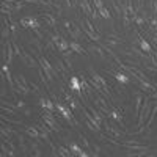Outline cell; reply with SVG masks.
I'll list each match as a JSON object with an SVG mask.
<instances>
[{
  "label": "cell",
  "instance_id": "6da1fadb",
  "mask_svg": "<svg viewBox=\"0 0 157 157\" xmlns=\"http://www.w3.org/2000/svg\"><path fill=\"white\" fill-rule=\"evenodd\" d=\"M55 109H57V112H58L69 124H77L75 118H74V110H72L69 105H64V104H61V102H57V104H55Z\"/></svg>",
  "mask_w": 157,
  "mask_h": 157
},
{
  "label": "cell",
  "instance_id": "e0dca14e",
  "mask_svg": "<svg viewBox=\"0 0 157 157\" xmlns=\"http://www.w3.org/2000/svg\"><path fill=\"white\" fill-rule=\"evenodd\" d=\"M63 96H64V101L68 102V105H69L72 110H80V109H82L80 102H78L75 98H72L71 94H68V93H64V91H63Z\"/></svg>",
  "mask_w": 157,
  "mask_h": 157
},
{
  "label": "cell",
  "instance_id": "9a60e30c",
  "mask_svg": "<svg viewBox=\"0 0 157 157\" xmlns=\"http://www.w3.org/2000/svg\"><path fill=\"white\" fill-rule=\"evenodd\" d=\"M69 149L72 151L74 155H78V157H86V155H90V152H86L85 148H80V146H78L77 143H74V141L69 143Z\"/></svg>",
  "mask_w": 157,
  "mask_h": 157
},
{
  "label": "cell",
  "instance_id": "ab89813d",
  "mask_svg": "<svg viewBox=\"0 0 157 157\" xmlns=\"http://www.w3.org/2000/svg\"><path fill=\"white\" fill-rule=\"evenodd\" d=\"M154 41H155V44H157V32H155V35H154Z\"/></svg>",
  "mask_w": 157,
  "mask_h": 157
},
{
  "label": "cell",
  "instance_id": "4fadbf2b",
  "mask_svg": "<svg viewBox=\"0 0 157 157\" xmlns=\"http://www.w3.org/2000/svg\"><path fill=\"white\" fill-rule=\"evenodd\" d=\"M82 112L85 113V118H86V120H88L91 124H93V126L96 127V130H98V132H101V124H102V123H101V121H99L98 118H96L93 113H91L90 110H86V109H82Z\"/></svg>",
  "mask_w": 157,
  "mask_h": 157
},
{
  "label": "cell",
  "instance_id": "ac0fdd59",
  "mask_svg": "<svg viewBox=\"0 0 157 157\" xmlns=\"http://www.w3.org/2000/svg\"><path fill=\"white\" fill-rule=\"evenodd\" d=\"M80 8H82V13H85V16L88 17H93L96 8H93L90 5V0H80Z\"/></svg>",
  "mask_w": 157,
  "mask_h": 157
},
{
  "label": "cell",
  "instance_id": "cb8c5ba5",
  "mask_svg": "<svg viewBox=\"0 0 157 157\" xmlns=\"http://www.w3.org/2000/svg\"><path fill=\"white\" fill-rule=\"evenodd\" d=\"M88 50H91V52H94V54L101 58V60H107V52L104 50L102 47H99V46H94V44H91L90 47H88Z\"/></svg>",
  "mask_w": 157,
  "mask_h": 157
},
{
  "label": "cell",
  "instance_id": "8d00e7d4",
  "mask_svg": "<svg viewBox=\"0 0 157 157\" xmlns=\"http://www.w3.org/2000/svg\"><path fill=\"white\" fill-rule=\"evenodd\" d=\"M93 2H94V6H96V10H99V8H102V6H104L102 0H93Z\"/></svg>",
  "mask_w": 157,
  "mask_h": 157
},
{
  "label": "cell",
  "instance_id": "3957f363",
  "mask_svg": "<svg viewBox=\"0 0 157 157\" xmlns=\"http://www.w3.org/2000/svg\"><path fill=\"white\" fill-rule=\"evenodd\" d=\"M152 110V104L148 98L143 99V104H141V109H140V113H138V127H143L145 121L149 118V113Z\"/></svg>",
  "mask_w": 157,
  "mask_h": 157
},
{
  "label": "cell",
  "instance_id": "5b68a950",
  "mask_svg": "<svg viewBox=\"0 0 157 157\" xmlns=\"http://www.w3.org/2000/svg\"><path fill=\"white\" fill-rule=\"evenodd\" d=\"M50 41L55 44L57 50H60L61 54H64L66 50H69V49H71V47H69V41H68L66 38L60 36L58 33H57V35H50Z\"/></svg>",
  "mask_w": 157,
  "mask_h": 157
},
{
  "label": "cell",
  "instance_id": "f1b7e54d",
  "mask_svg": "<svg viewBox=\"0 0 157 157\" xmlns=\"http://www.w3.org/2000/svg\"><path fill=\"white\" fill-rule=\"evenodd\" d=\"M143 99H145V96H143L141 93H138L135 96V113H134V116H138L140 109H141V104H143Z\"/></svg>",
  "mask_w": 157,
  "mask_h": 157
},
{
  "label": "cell",
  "instance_id": "9c48e42d",
  "mask_svg": "<svg viewBox=\"0 0 157 157\" xmlns=\"http://www.w3.org/2000/svg\"><path fill=\"white\" fill-rule=\"evenodd\" d=\"M38 61H39V66H41V69H43L44 72H50V74H54L55 77H58V71L47 61V58H44L43 55H39V57H38Z\"/></svg>",
  "mask_w": 157,
  "mask_h": 157
},
{
  "label": "cell",
  "instance_id": "836d02e7",
  "mask_svg": "<svg viewBox=\"0 0 157 157\" xmlns=\"http://www.w3.org/2000/svg\"><path fill=\"white\" fill-rule=\"evenodd\" d=\"M146 22H148V17H145V16H137L135 17V24L138 25V27H143Z\"/></svg>",
  "mask_w": 157,
  "mask_h": 157
},
{
  "label": "cell",
  "instance_id": "484cf974",
  "mask_svg": "<svg viewBox=\"0 0 157 157\" xmlns=\"http://www.w3.org/2000/svg\"><path fill=\"white\" fill-rule=\"evenodd\" d=\"M55 63H57V66H58V69H60V72L63 74V75H66V74H69V66L66 64V61L64 60H61V58H57L55 57Z\"/></svg>",
  "mask_w": 157,
  "mask_h": 157
},
{
  "label": "cell",
  "instance_id": "d6986e66",
  "mask_svg": "<svg viewBox=\"0 0 157 157\" xmlns=\"http://www.w3.org/2000/svg\"><path fill=\"white\" fill-rule=\"evenodd\" d=\"M2 71L5 72V77H6V80H8V86H10L11 90H16V83H14V78L11 77V71H10V64H8V63L3 64Z\"/></svg>",
  "mask_w": 157,
  "mask_h": 157
},
{
  "label": "cell",
  "instance_id": "2e32d148",
  "mask_svg": "<svg viewBox=\"0 0 157 157\" xmlns=\"http://www.w3.org/2000/svg\"><path fill=\"white\" fill-rule=\"evenodd\" d=\"M68 32L71 33V36H72L74 39H82V38H83L82 27H80V25H77V24H74V22H71V27L68 29Z\"/></svg>",
  "mask_w": 157,
  "mask_h": 157
},
{
  "label": "cell",
  "instance_id": "f35d334b",
  "mask_svg": "<svg viewBox=\"0 0 157 157\" xmlns=\"http://www.w3.org/2000/svg\"><path fill=\"white\" fill-rule=\"evenodd\" d=\"M151 99H154V101L157 102V90L154 91V93H151Z\"/></svg>",
  "mask_w": 157,
  "mask_h": 157
},
{
  "label": "cell",
  "instance_id": "7c38bea8",
  "mask_svg": "<svg viewBox=\"0 0 157 157\" xmlns=\"http://www.w3.org/2000/svg\"><path fill=\"white\" fill-rule=\"evenodd\" d=\"M68 86L74 93H82V83H80V77L77 75H71V78H68Z\"/></svg>",
  "mask_w": 157,
  "mask_h": 157
},
{
  "label": "cell",
  "instance_id": "30bf717a",
  "mask_svg": "<svg viewBox=\"0 0 157 157\" xmlns=\"http://www.w3.org/2000/svg\"><path fill=\"white\" fill-rule=\"evenodd\" d=\"M105 72L110 74V75H113V77H115V80H116V82H120L121 85H127V83L130 82V77H129L127 72H121V71L113 72V71H110V69H105Z\"/></svg>",
  "mask_w": 157,
  "mask_h": 157
},
{
  "label": "cell",
  "instance_id": "52a82bcc",
  "mask_svg": "<svg viewBox=\"0 0 157 157\" xmlns=\"http://www.w3.org/2000/svg\"><path fill=\"white\" fill-rule=\"evenodd\" d=\"M19 24H21V27H24V29H32V30L39 29V25H41V24L38 22L36 17H32V16H24V17H21Z\"/></svg>",
  "mask_w": 157,
  "mask_h": 157
},
{
  "label": "cell",
  "instance_id": "ffe728a7",
  "mask_svg": "<svg viewBox=\"0 0 157 157\" xmlns=\"http://www.w3.org/2000/svg\"><path fill=\"white\" fill-rule=\"evenodd\" d=\"M105 44H107L109 47H116V46L123 44V39H121L120 36H116V35H107V38H105Z\"/></svg>",
  "mask_w": 157,
  "mask_h": 157
},
{
  "label": "cell",
  "instance_id": "4dcf8cb0",
  "mask_svg": "<svg viewBox=\"0 0 157 157\" xmlns=\"http://www.w3.org/2000/svg\"><path fill=\"white\" fill-rule=\"evenodd\" d=\"M57 148H58V155H64V157H71V155H74L72 151L69 149V146L66 148V146H61V145H60V146H57Z\"/></svg>",
  "mask_w": 157,
  "mask_h": 157
},
{
  "label": "cell",
  "instance_id": "d4e9b609",
  "mask_svg": "<svg viewBox=\"0 0 157 157\" xmlns=\"http://www.w3.org/2000/svg\"><path fill=\"white\" fill-rule=\"evenodd\" d=\"M69 47L72 49L74 54H78V55H86V54H88V50H85L77 41H71V43H69Z\"/></svg>",
  "mask_w": 157,
  "mask_h": 157
},
{
  "label": "cell",
  "instance_id": "d6a6232c",
  "mask_svg": "<svg viewBox=\"0 0 157 157\" xmlns=\"http://www.w3.org/2000/svg\"><path fill=\"white\" fill-rule=\"evenodd\" d=\"M2 121H6V123H11V124H17V126H22L24 124L21 120H13V118H10V115L8 116L2 115Z\"/></svg>",
  "mask_w": 157,
  "mask_h": 157
},
{
  "label": "cell",
  "instance_id": "7a4b0ae2",
  "mask_svg": "<svg viewBox=\"0 0 157 157\" xmlns=\"http://www.w3.org/2000/svg\"><path fill=\"white\" fill-rule=\"evenodd\" d=\"M102 126H104V129L107 130V134H109L110 137H113V138H124V137H126V132H124V130H121L120 126H116L115 123L107 121V118L104 120Z\"/></svg>",
  "mask_w": 157,
  "mask_h": 157
},
{
  "label": "cell",
  "instance_id": "4316f807",
  "mask_svg": "<svg viewBox=\"0 0 157 157\" xmlns=\"http://www.w3.org/2000/svg\"><path fill=\"white\" fill-rule=\"evenodd\" d=\"M14 46H13V43L10 41H6V63L8 64H11V61H13V57H14Z\"/></svg>",
  "mask_w": 157,
  "mask_h": 157
},
{
  "label": "cell",
  "instance_id": "5bb4252c",
  "mask_svg": "<svg viewBox=\"0 0 157 157\" xmlns=\"http://www.w3.org/2000/svg\"><path fill=\"white\" fill-rule=\"evenodd\" d=\"M113 121H116L118 124H120V127L121 129H126V126H124V121H123V113H121V110L120 109H113V110H110V115H109Z\"/></svg>",
  "mask_w": 157,
  "mask_h": 157
},
{
  "label": "cell",
  "instance_id": "7402d4cb",
  "mask_svg": "<svg viewBox=\"0 0 157 157\" xmlns=\"http://www.w3.org/2000/svg\"><path fill=\"white\" fill-rule=\"evenodd\" d=\"M41 19L46 21V24L49 25L50 29H55V24H57V16H54L52 13H41Z\"/></svg>",
  "mask_w": 157,
  "mask_h": 157
},
{
  "label": "cell",
  "instance_id": "d590c367",
  "mask_svg": "<svg viewBox=\"0 0 157 157\" xmlns=\"http://www.w3.org/2000/svg\"><path fill=\"white\" fill-rule=\"evenodd\" d=\"M16 107H17V110H19V112H22L25 107H27V104H25L24 101H19V99H16Z\"/></svg>",
  "mask_w": 157,
  "mask_h": 157
},
{
  "label": "cell",
  "instance_id": "74e56055",
  "mask_svg": "<svg viewBox=\"0 0 157 157\" xmlns=\"http://www.w3.org/2000/svg\"><path fill=\"white\" fill-rule=\"evenodd\" d=\"M22 113H24V115H25V116H29V118H30V116H32V110H30V109H29V107H25V109H24V110H22Z\"/></svg>",
  "mask_w": 157,
  "mask_h": 157
},
{
  "label": "cell",
  "instance_id": "1f68e13d",
  "mask_svg": "<svg viewBox=\"0 0 157 157\" xmlns=\"http://www.w3.org/2000/svg\"><path fill=\"white\" fill-rule=\"evenodd\" d=\"M98 13H99V16H101V17H104V19H107V21H110V19H112L110 10H109V8H105V6L99 8V10H98Z\"/></svg>",
  "mask_w": 157,
  "mask_h": 157
},
{
  "label": "cell",
  "instance_id": "44dd1931",
  "mask_svg": "<svg viewBox=\"0 0 157 157\" xmlns=\"http://www.w3.org/2000/svg\"><path fill=\"white\" fill-rule=\"evenodd\" d=\"M39 107L41 109H46V110H52V112H55L57 109H55V102H52L49 98H41L39 99Z\"/></svg>",
  "mask_w": 157,
  "mask_h": 157
},
{
  "label": "cell",
  "instance_id": "e575fe53",
  "mask_svg": "<svg viewBox=\"0 0 157 157\" xmlns=\"http://www.w3.org/2000/svg\"><path fill=\"white\" fill-rule=\"evenodd\" d=\"M10 30H11L10 25H3V27H2V38H3V39H5V38H6V39L10 38Z\"/></svg>",
  "mask_w": 157,
  "mask_h": 157
},
{
  "label": "cell",
  "instance_id": "8fae6325",
  "mask_svg": "<svg viewBox=\"0 0 157 157\" xmlns=\"http://www.w3.org/2000/svg\"><path fill=\"white\" fill-rule=\"evenodd\" d=\"M21 60H22V63L25 64V66H29V68H38V63H39L38 60L33 58V55L30 54V52H27V50L22 52Z\"/></svg>",
  "mask_w": 157,
  "mask_h": 157
},
{
  "label": "cell",
  "instance_id": "277c9868",
  "mask_svg": "<svg viewBox=\"0 0 157 157\" xmlns=\"http://www.w3.org/2000/svg\"><path fill=\"white\" fill-rule=\"evenodd\" d=\"M90 74H91V77L94 78V80L102 86V90L105 91V94H107V99H110V101H115V98H113V94H112V91H110V86H109V83H107V80L104 78L102 75H99L93 68H90Z\"/></svg>",
  "mask_w": 157,
  "mask_h": 157
},
{
  "label": "cell",
  "instance_id": "8992f818",
  "mask_svg": "<svg viewBox=\"0 0 157 157\" xmlns=\"http://www.w3.org/2000/svg\"><path fill=\"white\" fill-rule=\"evenodd\" d=\"M121 146L129 151H149V148L146 145H141L137 140H124V141H121Z\"/></svg>",
  "mask_w": 157,
  "mask_h": 157
},
{
  "label": "cell",
  "instance_id": "f546056e",
  "mask_svg": "<svg viewBox=\"0 0 157 157\" xmlns=\"http://www.w3.org/2000/svg\"><path fill=\"white\" fill-rule=\"evenodd\" d=\"M155 116H157V104H155V105H152V110H151V113H149V118L146 120V126H145V127H149V126L155 121Z\"/></svg>",
  "mask_w": 157,
  "mask_h": 157
},
{
  "label": "cell",
  "instance_id": "83f0119b",
  "mask_svg": "<svg viewBox=\"0 0 157 157\" xmlns=\"http://www.w3.org/2000/svg\"><path fill=\"white\" fill-rule=\"evenodd\" d=\"M138 44H140V49L143 50V52H146L148 55H151V52H152V47H151V44L146 41V39H143V38H140L138 39Z\"/></svg>",
  "mask_w": 157,
  "mask_h": 157
},
{
  "label": "cell",
  "instance_id": "ba28073f",
  "mask_svg": "<svg viewBox=\"0 0 157 157\" xmlns=\"http://www.w3.org/2000/svg\"><path fill=\"white\" fill-rule=\"evenodd\" d=\"M94 105L98 107V110L101 113H104L105 116L110 115V107L107 105V101H105V98H104V96H96L94 98Z\"/></svg>",
  "mask_w": 157,
  "mask_h": 157
},
{
  "label": "cell",
  "instance_id": "603a6c76",
  "mask_svg": "<svg viewBox=\"0 0 157 157\" xmlns=\"http://www.w3.org/2000/svg\"><path fill=\"white\" fill-rule=\"evenodd\" d=\"M25 134H27L30 138H35V140L41 138V132H39V129L36 127V124L35 126H29L27 129H25Z\"/></svg>",
  "mask_w": 157,
  "mask_h": 157
}]
</instances>
